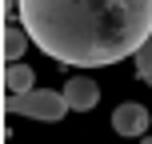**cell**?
<instances>
[{"mask_svg": "<svg viewBox=\"0 0 152 144\" xmlns=\"http://www.w3.org/2000/svg\"><path fill=\"white\" fill-rule=\"evenodd\" d=\"M32 44L72 68L128 60L152 36V0H16Z\"/></svg>", "mask_w": 152, "mask_h": 144, "instance_id": "6da1fadb", "label": "cell"}, {"mask_svg": "<svg viewBox=\"0 0 152 144\" xmlns=\"http://www.w3.org/2000/svg\"><path fill=\"white\" fill-rule=\"evenodd\" d=\"M8 112L12 116H32V120H60L64 112H72L64 92H52V88H28V92H8Z\"/></svg>", "mask_w": 152, "mask_h": 144, "instance_id": "7a4b0ae2", "label": "cell"}, {"mask_svg": "<svg viewBox=\"0 0 152 144\" xmlns=\"http://www.w3.org/2000/svg\"><path fill=\"white\" fill-rule=\"evenodd\" d=\"M112 132L116 136H144L148 132V108L124 100V104L112 112Z\"/></svg>", "mask_w": 152, "mask_h": 144, "instance_id": "3957f363", "label": "cell"}, {"mask_svg": "<svg viewBox=\"0 0 152 144\" xmlns=\"http://www.w3.org/2000/svg\"><path fill=\"white\" fill-rule=\"evenodd\" d=\"M64 100L72 112H92L100 104V88L92 76H72V80H64Z\"/></svg>", "mask_w": 152, "mask_h": 144, "instance_id": "277c9868", "label": "cell"}, {"mask_svg": "<svg viewBox=\"0 0 152 144\" xmlns=\"http://www.w3.org/2000/svg\"><path fill=\"white\" fill-rule=\"evenodd\" d=\"M4 88H8V92H28V88H36V72H32V64L8 60V72H4Z\"/></svg>", "mask_w": 152, "mask_h": 144, "instance_id": "5b68a950", "label": "cell"}, {"mask_svg": "<svg viewBox=\"0 0 152 144\" xmlns=\"http://www.w3.org/2000/svg\"><path fill=\"white\" fill-rule=\"evenodd\" d=\"M28 28H24V24H8L4 28V56L8 60H20L24 56V48H28Z\"/></svg>", "mask_w": 152, "mask_h": 144, "instance_id": "8992f818", "label": "cell"}, {"mask_svg": "<svg viewBox=\"0 0 152 144\" xmlns=\"http://www.w3.org/2000/svg\"><path fill=\"white\" fill-rule=\"evenodd\" d=\"M136 76L144 84H152V36L140 44V52H136Z\"/></svg>", "mask_w": 152, "mask_h": 144, "instance_id": "52a82bcc", "label": "cell"}]
</instances>
